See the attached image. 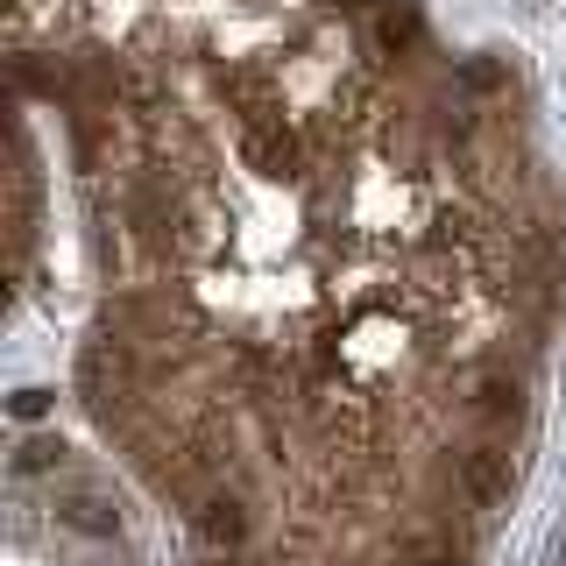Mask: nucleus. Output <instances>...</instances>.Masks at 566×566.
Listing matches in <instances>:
<instances>
[{"label":"nucleus","instance_id":"1a4fd4ad","mask_svg":"<svg viewBox=\"0 0 566 566\" xmlns=\"http://www.w3.org/2000/svg\"><path fill=\"white\" fill-rule=\"evenodd\" d=\"M333 8H354V14H361V8H382V0H333Z\"/></svg>","mask_w":566,"mask_h":566},{"label":"nucleus","instance_id":"6e6552de","mask_svg":"<svg viewBox=\"0 0 566 566\" xmlns=\"http://www.w3.org/2000/svg\"><path fill=\"white\" fill-rule=\"evenodd\" d=\"M8 411L22 418V424H35V418H50V389H14V397H8Z\"/></svg>","mask_w":566,"mask_h":566},{"label":"nucleus","instance_id":"f03ea898","mask_svg":"<svg viewBox=\"0 0 566 566\" xmlns=\"http://www.w3.org/2000/svg\"><path fill=\"white\" fill-rule=\"evenodd\" d=\"M57 524H71V531H85V538H114L120 531V510H114V495L106 489H64L57 495Z\"/></svg>","mask_w":566,"mask_h":566},{"label":"nucleus","instance_id":"20e7f679","mask_svg":"<svg viewBox=\"0 0 566 566\" xmlns=\"http://www.w3.org/2000/svg\"><path fill=\"white\" fill-rule=\"evenodd\" d=\"M241 156H248L255 170H291V164H297V135L283 128L276 114H255V120L241 128Z\"/></svg>","mask_w":566,"mask_h":566},{"label":"nucleus","instance_id":"423d86ee","mask_svg":"<svg viewBox=\"0 0 566 566\" xmlns=\"http://www.w3.org/2000/svg\"><path fill=\"white\" fill-rule=\"evenodd\" d=\"M64 468V447L57 439H22V447H14V474H22V482H35V474H57Z\"/></svg>","mask_w":566,"mask_h":566},{"label":"nucleus","instance_id":"f257e3e1","mask_svg":"<svg viewBox=\"0 0 566 566\" xmlns=\"http://www.w3.org/2000/svg\"><path fill=\"white\" fill-rule=\"evenodd\" d=\"M191 531H199V545H212V553H241L248 545V510H241V495H227V489H212V495H191Z\"/></svg>","mask_w":566,"mask_h":566},{"label":"nucleus","instance_id":"9b49d317","mask_svg":"<svg viewBox=\"0 0 566 566\" xmlns=\"http://www.w3.org/2000/svg\"><path fill=\"white\" fill-rule=\"evenodd\" d=\"M424 566H460V559H424Z\"/></svg>","mask_w":566,"mask_h":566},{"label":"nucleus","instance_id":"39448f33","mask_svg":"<svg viewBox=\"0 0 566 566\" xmlns=\"http://www.w3.org/2000/svg\"><path fill=\"white\" fill-rule=\"evenodd\" d=\"M376 43L389 50V57L418 43V8H411V0H382V8H376Z\"/></svg>","mask_w":566,"mask_h":566},{"label":"nucleus","instance_id":"7ed1b4c3","mask_svg":"<svg viewBox=\"0 0 566 566\" xmlns=\"http://www.w3.org/2000/svg\"><path fill=\"white\" fill-rule=\"evenodd\" d=\"M460 474H468V495H474V503L495 510L510 495V482H517V460H510L503 447H474L468 460H460Z\"/></svg>","mask_w":566,"mask_h":566},{"label":"nucleus","instance_id":"9d476101","mask_svg":"<svg viewBox=\"0 0 566 566\" xmlns=\"http://www.w3.org/2000/svg\"><path fill=\"white\" fill-rule=\"evenodd\" d=\"M553 559H559V566H566V538H559V545H553Z\"/></svg>","mask_w":566,"mask_h":566},{"label":"nucleus","instance_id":"0eeeda50","mask_svg":"<svg viewBox=\"0 0 566 566\" xmlns=\"http://www.w3.org/2000/svg\"><path fill=\"white\" fill-rule=\"evenodd\" d=\"M474 411H482V418H517V382H510V376H489L482 397H474Z\"/></svg>","mask_w":566,"mask_h":566}]
</instances>
